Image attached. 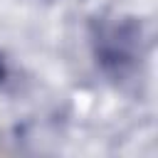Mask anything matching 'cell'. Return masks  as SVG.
Returning a JSON list of instances; mask_svg holds the SVG:
<instances>
[{"label": "cell", "instance_id": "cell-1", "mask_svg": "<svg viewBox=\"0 0 158 158\" xmlns=\"http://www.w3.org/2000/svg\"><path fill=\"white\" fill-rule=\"evenodd\" d=\"M91 54L99 69L114 79L126 81L141 72L146 59V32L141 20L114 15L91 25Z\"/></svg>", "mask_w": 158, "mask_h": 158}]
</instances>
